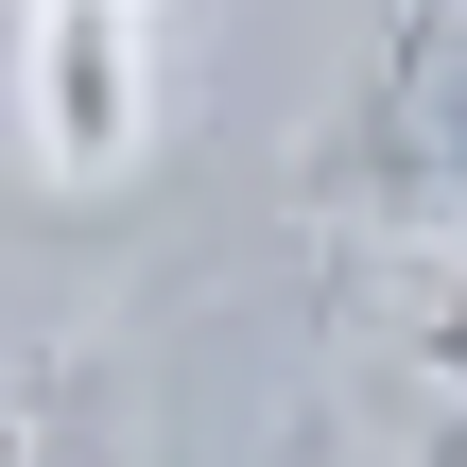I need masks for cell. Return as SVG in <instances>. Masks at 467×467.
Masks as SVG:
<instances>
[{
	"label": "cell",
	"mask_w": 467,
	"mask_h": 467,
	"mask_svg": "<svg viewBox=\"0 0 467 467\" xmlns=\"http://www.w3.org/2000/svg\"><path fill=\"white\" fill-rule=\"evenodd\" d=\"M312 191L381 208V225H467V0H399L381 69L312 139Z\"/></svg>",
	"instance_id": "cell-1"
},
{
	"label": "cell",
	"mask_w": 467,
	"mask_h": 467,
	"mask_svg": "<svg viewBox=\"0 0 467 467\" xmlns=\"http://www.w3.org/2000/svg\"><path fill=\"white\" fill-rule=\"evenodd\" d=\"M451 329H467V295H451Z\"/></svg>",
	"instance_id": "cell-4"
},
{
	"label": "cell",
	"mask_w": 467,
	"mask_h": 467,
	"mask_svg": "<svg viewBox=\"0 0 467 467\" xmlns=\"http://www.w3.org/2000/svg\"><path fill=\"white\" fill-rule=\"evenodd\" d=\"M17 69H35V0H0V139H17Z\"/></svg>",
	"instance_id": "cell-3"
},
{
	"label": "cell",
	"mask_w": 467,
	"mask_h": 467,
	"mask_svg": "<svg viewBox=\"0 0 467 467\" xmlns=\"http://www.w3.org/2000/svg\"><path fill=\"white\" fill-rule=\"evenodd\" d=\"M17 139H35V173H52V191L139 173V139H156V0H35Z\"/></svg>",
	"instance_id": "cell-2"
}]
</instances>
